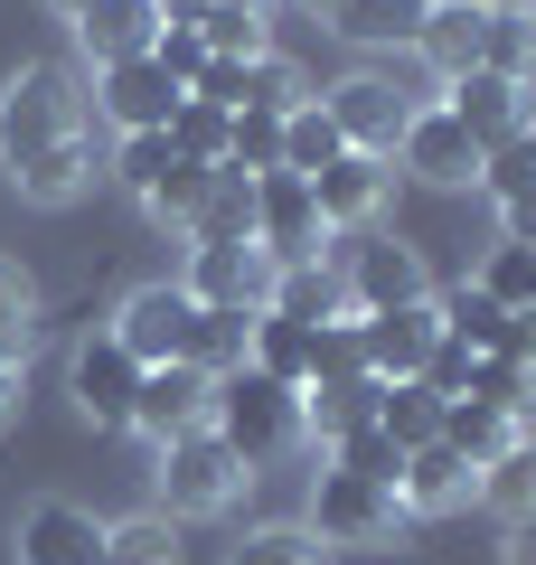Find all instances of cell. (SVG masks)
<instances>
[{"instance_id": "cell-13", "label": "cell", "mask_w": 536, "mask_h": 565, "mask_svg": "<svg viewBox=\"0 0 536 565\" xmlns=\"http://www.w3.org/2000/svg\"><path fill=\"white\" fill-rule=\"evenodd\" d=\"M189 330H199V302L179 292V274H170V282H141L132 302L114 311V340L132 349L141 367H170V359H189Z\"/></svg>"}, {"instance_id": "cell-53", "label": "cell", "mask_w": 536, "mask_h": 565, "mask_svg": "<svg viewBox=\"0 0 536 565\" xmlns=\"http://www.w3.org/2000/svg\"><path fill=\"white\" fill-rule=\"evenodd\" d=\"M527 434H536V415H527Z\"/></svg>"}, {"instance_id": "cell-48", "label": "cell", "mask_w": 536, "mask_h": 565, "mask_svg": "<svg viewBox=\"0 0 536 565\" xmlns=\"http://www.w3.org/2000/svg\"><path fill=\"white\" fill-rule=\"evenodd\" d=\"M508 565H536V519H508Z\"/></svg>"}, {"instance_id": "cell-27", "label": "cell", "mask_w": 536, "mask_h": 565, "mask_svg": "<svg viewBox=\"0 0 536 565\" xmlns=\"http://www.w3.org/2000/svg\"><path fill=\"white\" fill-rule=\"evenodd\" d=\"M480 66H490V76H508V85H536V10H517V0H490Z\"/></svg>"}, {"instance_id": "cell-18", "label": "cell", "mask_w": 536, "mask_h": 565, "mask_svg": "<svg viewBox=\"0 0 536 565\" xmlns=\"http://www.w3.org/2000/svg\"><path fill=\"white\" fill-rule=\"evenodd\" d=\"M471 490H480V471L461 462L452 444L405 452V471H396V509L405 519H452V509H471Z\"/></svg>"}, {"instance_id": "cell-5", "label": "cell", "mask_w": 536, "mask_h": 565, "mask_svg": "<svg viewBox=\"0 0 536 565\" xmlns=\"http://www.w3.org/2000/svg\"><path fill=\"white\" fill-rule=\"evenodd\" d=\"M66 396L95 434H132V396H141V359L114 340V330H85L76 359H66Z\"/></svg>"}, {"instance_id": "cell-29", "label": "cell", "mask_w": 536, "mask_h": 565, "mask_svg": "<svg viewBox=\"0 0 536 565\" xmlns=\"http://www.w3.org/2000/svg\"><path fill=\"white\" fill-rule=\"evenodd\" d=\"M517 434H527V424H517V415H499V405H480V396H452V405H442V444H452L471 471L490 462V452H508Z\"/></svg>"}, {"instance_id": "cell-39", "label": "cell", "mask_w": 536, "mask_h": 565, "mask_svg": "<svg viewBox=\"0 0 536 565\" xmlns=\"http://www.w3.org/2000/svg\"><path fill=\"white\" fill-rule=\"evenodd\" d=\"M480 199H490V207H508V199H527V189H536V141L527 132H517V141H499V151H480Z\"/></svg>"}, {"instance_id": "cell-17", "label": "cell", "mask_w": 536, "mask_h": 565, "mask_svg": "<svg viewBox=\"0 0 536 565\" xmlns=\"http://www.w3.org/2000/svg\"><path fill=\"white\" fill-rule=\"evenodd\" d=\"M20 565H104V519L76 500H29L20 509Z\"/></svg>"}, {"instance_id": "cell-41", "label": "cell", "mask_w": 536, "mask_h": 565, "mask_svg": "<svg viewBox=\"0 0 536 565\" xmlns=\"http://www.w3.org/2000/svg\"><path fill=\"white\" fill-rule=\"evenodd\" d=\"M330 471H357V481H377V490H396V471H405V452L386 444L377 424H357V434H339V444H330Z\"/></svg>"}, {"instance_id": "cell-46", "label": "cell", "mask_w": 536, "mask_h": 565, "mask_svg": "<svg viewBox=\"0 0 536 565\" xmlns=\"http://www.w3.org/2000/svg\"><path fill=\"white\" fill-rule=\"evenodd\" d=\"M499 245H536V189L499 207Z\"/></svg>"}, {"instance_id": "cell-33", "label": "cell", "mask_w": 536, "mask_h": 565, "mask_svg": "<svg viewBox=\"0 0 536 565\" xmlns=\"http://www.w3.org/2000/svg\"><path fill=\"white\" fill-rule=\"evenodd\" d=\"M245 340H255V311H199V330H189V367H199V377H236Z\"/></svg>"}, {"instance_id": "cell-42", "label": "cell", "mask_w": 536, "mask_h": 565, "mask_svg": "<svg viewBox=\"0 0 536 565\" xmlns=\"http://www.w3.org/2000/svg\"><path fill=\"white\" fill-rule=\"evenodd\" d=\"M207 180H217V170H199V161H170V180H160L151 199H141V217H151V226H179V236H189V217H199Z\"/></svg>"}, {"instance_id": "cell-23", "label": "cell", "mask_w": 536, "mask_h": 565, "mask_svg": "<svg viewBox=\"0 0 536 565\" xmlns=\"http://www.w3.org/2000/svg\"><path fill=\"white\" fill-rule=\"evenodd\" d=\"M377 396H386V377H311L301 386V424H311L320 444H339L357 424H377Z\"/></svg>"}, {"instance_id": "cell-19", "label": "cell", "mask_w": 536, "mask_h": 565, "mask_svg": "<svg viewBox=\"0 0 536 565\" xmlns=\"http://www.w3.org/2000/svg\"><path fill=\"white\" fill-rule=\"evenodd\" d=\"M480 29H490V0H433L424 29H415V57L433 66L442 85H461L480 66Z\"/></svg>"}, {"instance_id": "cell-37", "label": "cell", "mask_w": 536, "mask_h": 565, "mask_svg": "<svg viewBox=\"0 0 536 565\" xmlns=\"http://www.w3.org/2000/svg\"><path fill=\"white\" fill-rule=\"evenodd\" d=\"M104 565H179V527L160 519V509L114 519V527H104Z\"/></svg>"}, {"instance_id": "cell-15", "label": "cell", "mask_w": 536, "mask_h": 565, "mask_svg": "<svg viewBox=\"0 0 536 565\" xmlns=\"http://www.w3.org/2000/svg\"><path fill=\"white\" fill-rule=\"evenodd\" d=\"M95 114L114 122V132H170L179 85L160 76L151 57H114V66H95Z\"/></svg>"}, {"instance_id": "cell-7", "label": "cell", "mask_w": 536, "mask_h": 565, "mask_svg": "<svg viewBox=\"0 0 536 565\" xmlns=\"http://www.w3.org/2000/svg\"><path fill=\"white\" fill-rule=\"evenodd\" d=\"M255 245H264V264H311V255H330V226H320V199H311V180H292V170H264L255 180Z\"/></svg>"}, {"instance_id": "cell-22", "label": "cell", "mask_w": 536, "mask_h": 565, "mask_svg": "<svg viewBox=\"0 0 536 565\" xmlns=\"http://www.w3.org/2000/svg\"><path fill=\"white\" fill-rule=\"evenodd\" d=\"M264 311H282V321H301V330H320V321H349L339 264H330V255H311V264H282V274H274V302H264Z\"/></svg>"}, {"instance_id": "cell-38", "label": "cell", "mask_w": 536, "mask_h": 565, "mask_svg": "<svg viewBox=\"0 0 536 565\" xmlns=\"http://www.w3.org/2000/svg\"><path fill=\"white\" fill-rule=\"evenodd\" d=\"M471 282L490 292L499 311H536V245H490Z\"/></svg>"}, {"instance_id": "cell-43", "label": "cell", "mask_w": 536, "mask_h": 565, "mask_svg": "<svg viewBox=\"0 0 536 565\" xmlns=\"http://www.w3.org/2000/svg\"><path fill=\"white\" fill-rule=\"evenodd\" d=\"M151 66L179 85V95H189V85L207 76V39H199V20H160V39H151Z\"/></svg>"}, {"instance_id": "cell-2", "label": "cell", "mask_w": 536, "mask_h": 565, "mask_svg": "<svg viewBox=\"0 0 536 565\" xmlns=\"http://www.w3.org/2000/svg\"><path fill=\"white\" fill-rule=\"evenodd\" d=\"M66 132H85V85L66 66H20L0 85V170H29Z\"/></svg>"}, {"instance_id": "cell-32", "label": "cell", "mask_w": 536, "mask_h": 565, "mask_svg": "<svg viewBox=\"0 0 536 565\" xmlns=\"http://www.w3.org/2000/svg\"><path fill=\"white\" fill-rule=\"evenodd\" d=\"M339 151H349V141H339V122H330V104H320V95L301 104V114H282V170H292V180H320Z\"/></svg>"}, {"instance_id": "cell-52", "label": "cell", "mask_w": 536, "mask_h": 565, "mask_svg": "<svg viewBox=\"0 0 536 565\" xmlns=\"http://www.w3.org/2000/svg\"><path fill=\"white\" fill-rule=\"evenodd\" d=\"M517 10H536V0H517Z\"/></svg>"}, {"instance_id": "cell-1", "label": "cell", "mask_w": 536, "mask_h": 565, "mask_svg": "<svg viewBox=\"0 0 536 565\" xmlns=\"http://www.w3.org/2000/svg\"><path fill=\"white\" fill-rule=\"evenodd\" d=\"M207 434H217V444L255 471V462H282L311 424H301V396H292V386H274V377H255V367H236V377H217Z\"/></svg>"}, {"instance_id": "cell-9", "label": "cell", "mask_w": 536, "mask_h": 565, "mask_svg": "<svg viewBox=\"0 0 536 565\" xmlns=\"http://www.w3.org/2000/svg\"><path fill=\"white\" fill-rule=\"evenodd\" d=\"M179 292L199 311H264L274 302V264H264V245H189Z\"/></svg>"}, {"instance_id": "cell-31", "label": "cell", "mask_w": 536, "mask_h": 565, "mask_svg": "<svg viewBox=\"0 0 536 565\" xmlns=\"http://www.w3.org/2000/svg\"><path fill=\"white\" fill-rule=\"evenodd\" d=\"M301 104H311V85H301L292 57H245V76H236V114L282 122V114H301Z\"/></svg>"}, {"instance_id": "cell-21", "label": "cell", "mask_w": 536, "mask_h": 565, "mask_svg": "<svg viewBox=\"0 0 536 565\" xmlns=\"http://www.w3.org/2000/svg\"><path fill=\"white\" fill-rule=\"evenodd\" d=\"M10 180H20L29 207H76L85 189H95V132H66L57 151H39V161L10 170Z\"/></svg>"}, {"instance_id": "cell-47", "label": "cell", "mask_w": 536, "mask_h": 565, "mask_svg": "<svg viewBox=\"0 0 536 565\" xmlns=\"http://www.w3.org/2000/svg\"><path fill=\"white\" fill-rule=\"evenodd\" d=\"M20 359H29V349H10V340H0V424L20 415Z\"/></svg>"}, {"instance_id": "cell-28", "label": "cell", "mask_w": 536, "mask_h": 565, "mask_svg": "<svg viewBox=\"0 0 536 565\" xmlns=\"http://www.w3.org/2000/svg\"><path fill=\"white\" fill-rule=\"evenodd\" d=\"M480 509H499V519H536V434H517L508 452H490L480 462Z\"/></svg>"}, {"instance_id": "cell-20", "label": "cell", "mask_w": 536, "mask_h": 565, "mask_svg": "<svg viewBox=\"0 0 536 565\" xmlns=\"http://www.w3.org/2000/svg\"><path fill=\"white\" fill-rule=\"evenodd\" d=\"M151 39H160V0H95L76 20V47L95 66H114V57H151Z\"/></svg>"}, {"instance_id": "cell-8", "label": "cell", "mask_w": 536, "mask_h": 565, "mask_svg": "<svg viewBox=\"0 0 536 565\" xmlns=\"http://www.w3.org/2000/svg\"><path fill=\"white\" fill-rule=\"evenodd\" d=\"M396 180H424V189H471L480 180V141L461 132L442 104H415L396 132Z\"/></svg>"}, {"instance_id": "cell-54", "label": "cell", "mask_w": 536, "mask_h": 565, "mask_svg": "<svg viewBox=\"0 0 536 565\" xmlns=\"http://www.w3.org/2000/svg\"><path fill=\"white\" fill-rule=\"evenodd\" d=\"M320 10H330V0H320Z\"/></svg>"}, {"instance_id": "cell-11", "label": "cell", "mask_w": 536, "mask_h": 565, "mask_svg": "<svg viewBox=\"0 0 536 565\" xmlns=\"http://www.w3.org/2000/svg\"><path fill=\"white\" fill-rule=\"evenodd\" d=\"M311 199H320V226H330V236H367V226L386 217V199H396V161L339 151V161L311 180Z\"/></svg>"}, {"instance_id": "cell-26", "label": "cell", "mask_w": 536, "mask_h": 565, "mask_svg": "<svg viewBox=\"0 0 536 565\" xmlns=\"http://www.w3.org/2000/svg\"><path fill=\"white\" fill-rule=\"evenodd\" d=\"M189 245H255V180L217 170L207 199H199V217H189Z\"/></svg>"}, {"instance_id": "cell-12", "label": "cell", "mask_w": 536, "mask_h": 565, "mask_svg": "<svg viewBox=\"0 0 536 565\" xmlns=\"http://www.w3.org/2000/svg\"><path fill=\"white\" fill-rule=\"evenodd\" d=\"M207 405H217V377H199L189 359H170V367H141L132 434L160 452V444H179V434H199V424H207Z\"/></svg>"}, {"instance_id": "cell-45", "label": "cell", "mask_w": 536, "mask_h": 565, "mask_svg": "<svg viewBox=\"0 0 536 565\" xmlns=\"http://www.w3.org/2000/svg\"><path fill=\"white\" fill-rule=\"evenodd\" d=\"M29 321H39V274L20 255H0V340L29 349Z\"/></svg>"}, {"instance_id": "cell-50", "label": "cell", "mask_w": 536, "mask_h": 565, "mask_svg": "<svg viewBox=\"0 0 536 565\" xmlns=\"http://www.w3.org/2000/svg\"><path fill=\"white\" fill-rule=\"evenodd\" d=\"M47 10H57V20H66V29H76V20H85V10H95V0H47Z\"/></svg>"}, {"instance_id": "cell-4", "label": "cell", "mask_w": 536, "mask_h": 565, "mask_svg": "<svg viewBox=\"0 0 536 565\" xmlns=\"http://www.w3.org/2000/svg\"><path fill=\"white\" fill-rule=\"evenodd\" d=\"M245 481H255V471L236 462V452L217 444V434H179V444H160V519H226V509L245 500Z\"/></svg>"}, {"instance_id": "cell-30", "label": "cell", "mask_w": 536, "mask_h": 565, "mask_svg": "<svg viewBox=\"0 0 536 565\" xmlns=\"http://www.w3.org/2000/svg\"><path fill=\"white\" fill-rule=\"evenodd\" d=\"M377 434L396 452H424V444H442V396L424 377H405V386H386L377 396Z\"/></svg>"}, {"instance_id": "cell-40", "label": "cell", "mask_w": 536, "mask_h": 565, "mask_svg": "<svg viewBox=\"0 0 536 565\" xmlns=\"http://www.w3.org/2000/svg\"><path fill=\"white\" fill-rule=\"evenodd\" d=\"M170 161H179L170 132H114V180L132 189V199H151V189L170 180Z\"/></svg>"}, {"instance_id": "cell-6", "label": "cell", "mask_w": 536, "mask_h": 565, "mask_svg": "<svg viewBox=\"0 0 536 565\" xmlns=\"http://www.w3.org/2000/svg\"><path fill=\"white\" fill-rule=\"evenodd\" d=\"M301 527H311L320 546H386V537H405V509H396V490L357 481V471H320Z\"/></svg>"}, {"instance_id": "cell-44", "label": "cell", "mask_w": 536, "mask_h": 565, "mask_svg": "<svg viewBox=\"0 0 536 565\" xmlns=\"http://www.w3.org/2000/svg\"><path fill=\"white\" fill-rule=\"evenodd\" d=\"M471 396H480V405H499V415H517V424H527V415H536V367L480 359V367H471Z\"/></svg>"}, {"instance_id": "cell-35", "label": "cell", "mask_w": 536, "mask_h": 565, "mask_svg": "<svg viewBox=\"0 0 536 565\" xmlns=\"http://www.w3.org/2000/svg\"><path fill=\"white\" fill-rule=\"evenodd\" d=\"M226 132H236V114H217V104H199V95H179V114H170V151H179V161L226 170Z\"/></svg>"}, {"instance_id": "cell-24", "label": "cell", "mask_w": 536, "mask_h": 565, "mask_svg": "<svg viewBox=\"0 0 536 565\" xmlns=\"http://www.w3.org/2000/svg\"><path fill=\"white\" fill-rule=\"evenodd\" d=\"M311 349H320V330L282 321V311H255V340H245V367L301 396V386H311Z\"/></svg>"}, {"instance_id": "cell-51", "label": "cell", "mask_w": 536, "mask_h": 565, "mask_svg": "<svg viewBox=\"0 0 536 565\" xmlns=\"http://www.w3.org/2000/svg\"><path fill=\"white\" fill-rule=\"evenodd\" d=\"M527 141H536V104H527Z\"/></svg>"}, {"instance_id": "cell-14", "label": "cell", "mask_w": 536, "mask_h": 565, "mask_svg": "<svg viewBox=\"0 0 536 565\" xmlns=\"http://www.w3.org/2000/svg\"><path fill=\"white\" fill-rule=\"evenodd\" d=\"M357 349H367V367H377L386 386H405V377H424V359L442 349V311H433V302L357 311Z\"/></svg>"}, {"instance_id": "cell-49", "label": "cell", "mask_w": 536, "mask_h": 565, "mask_svg": "<svg viewBox=\"0 0 536 565\" xmlns=\"http://www.w3.org/2000/svg\"><path fill=\"white\" fill-rule=\"evenodd\" d=\"M160 20H207V0H160Z\"/></svg>"}, {"instance_id": "cell-25", "label": "cell", "mask_w": 536, "mask_h": 565, "mask_svg": "<svg viewBox=\"0 0 536 565\" xmlns=\"http://www.w3.org/2000/svg\"><path fill=\"white\" fill-rule=\"evenodd\" d=\"M424 10H433V0H330V29L349 47H415Z\"/></svg>"}, {"instance_id": "cell-3", "label": "cell", "mask_w": 536, "mask_h": 565, "mask_svg": "<svg viewBox=\"0 0 536 565\" xmlns=\"http://www.w3.org/2000/svg\"><path fill=\"white\" fill-rule=\"evenodd\" d=\"M330 264H339V292L349 311H405V302H433V274L405 236H330Z\"/></svg>"}, {"instance_id": "cell-16", "label": "cell", "mask_w": 536, "mask_h": 565, "mask_svg": "<svg viewBox=\"0 0 536 565\" xmlns=\"http://www.w3.org/2000/svg\"><path fill=\"white\" fill-rule=\"evenodd\" d=\"M527 104H536V85H508V76H490V66H471L461 85H442V114H452L480 151H499V141L527 132Z\"/></svg>"}, {"instance_id": "cell-36", "label": "cell", "mask_w": 536, "mask_h": 565, "mask_svg": "<svg viewBox=\"0 0 536 565\" xmlns=\"http://www.w3.org/2000/svg\"><path fill=\"white\" fill-rule=\"evenodd\" d=\"M226 565H330V546L301 519H282V527H245V537L226 546Z\"/></svg>"}, {"instance_id": "cell-10", "label": "cell", "mask_w": 536, "mask_h": 565, "mask_svg": "<svg viewBox=\"0 0 536 565\" xmlns=\"http://www.w3.org/2000/svg\"><path fill=\"white\" fill-rule=\"evenodd\" d=\"M320 104H330L339 141H349V151H377V161H396V132H405V114H415V95H396V76H377V66L339 76Z\"/></svg>"}, {"instance_id": "cell-34", "label": "cell", "mask_w": 536, "mask_h": 565, "mask_svg": "<svg viewBox=\"0 0 536 565\" xmlns=\"http://www.w3.org/2000/svg\"><path fill=\"white\" fill-rule=\"evenodd\" d=\"M199 39H207V57H274V20L245 10V0H207Z\"/></svg>"}]
</instances>
